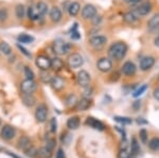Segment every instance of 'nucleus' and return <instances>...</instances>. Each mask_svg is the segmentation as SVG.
<instances>
[{"mask_svg":"<svg viewBox=\"0 0 159 158\" xmlns=\"http://www.w3.org/2000/svg\"><path fill=\"white\" fill-rule=\"evenodd\" d=\"M132 153L133 155H137L139 153V146H138V142L135 138L132 140Z\"/></svg>","mask_w":159,"mask_h":158,"instance_id":"38","label":"nucleus"},{"mask_svg":"<svg viewBox=\"0 0 159 158\" xmlns=\"http://www.w3.org/2000/svg\"><path fill=\"white\" fill-rule=\"evenodd\" d=\"M19 43L21 44H31V43L34 42V37L31 36V35H28L25 33H22V34H19L18 37H17Z\"/></svg>","mask_w":159,"mask_h":158,"instance_id":"25","label":"nucleus"},{"mask_svg":"<svg viewBox=\"0 0 159 158\" xmlns=\"http://www.w3.org/2000/svg\"><path fill=\"white\" fill-rule=\"evenodd\" d=\"M84 88H85V90H84V97H85V98H88V97H90L91 93H92V88L89 85L86 86V87H84Z\"/></svg>","mask_w":159,"mask_h":158,"instance_id":"47","label":"nucleus"},{"mask_svg":"<svg viewBox=\"0 0 159 158\" xmlns=\"http://www.w3.org/2000/svg\"><path fill=\"white\" fill-rule=\"evenodd\" d=\"M52 78L53 76H51L50 73L48 72V70H42V72H40V80L43 81V83H51Z\"/></svg>","mask_w":159,"mask_h":158,"instance_id":"32","label":"nucleus"},{"mask_svg":"<svg viewBox=\"0 0 159 158\" xmlns=\"http://www.w3.org/2000/svg\"><path fill=\"white\" fill-rule=\"evenodd\" d=\"M70 4H71V2H70V1H68V0H66L65 2H63V7H64V10L68 12V10H69V7H70Z\"/></svg>","mask_w":159,"mask_h":158,"instance_id":"52","label":"nucleus"},{"mask_svg":"<svg viewBox=\"0 0 159 158\" xmlns=\"http://www.w3.org/2000/svg\"><path fill=\"white\" fill-rule=\"evenodd\" d=\"M0 124H1V121H0Z\"/></svg>","mask_w":159,"mask_h":158,"instance_id":"57","label":"nucleus"},{"mask_svg":"<svg viewBox=\"0 0 159 158\" xmlns=\"http://www.w3.org/2000/svg\"><path fill=\"white\" fill-rule=\"evenodd\" d=\"M136 71H137V67L132 61H126L121 67V72L122 74L125 76H133L136 74Z\"/></svg>","mask_w":159,"mask_h":158,"instance_id":"10","label":"nucleus"},{"mask_svg":"<svg viewBox=\"0 0 159 158\" xmlns=\"http://www.w3.org/2000/svg\"><path fill=\"white\" fill-rule=\"evenodd\" d=\"M158 81H159V74H158Z\"/></svg>","mask_w":159,"mask_h":158,"instance_id":"56","label":"nucleus"},{"mask_svg":"<svg viewBox=\"0 0 159 158\" xmlns=\"http://www.w3.org/2000/svg\"><path fill=\"white\" fill-rule=\"evenodd\" d=\"M80 10H81V6H80L79 2H71L70 7H69V10H68V14L70 15L71 17H74L79 14Z\"/></svg>","mask_w":159,"mask_h":158,"instance_id":"22","label":"nucleus"},{"mask_svg":"<svg viewBox=\"0 0 159 158\" xmlns=\"http://www.w3.org/2000/svg\"><path fill=\"white\" fill-rule=\"evenodd\" d=\"M50 84L55 91H60L65 87V81H64V79L61 78V76H53Z\"/></svg>","mask_w":159,"mask_h":158,"instance_id":"15","label":"nucleus"},{"mask_svg":"<svg viewBox=\"0 0 159 158\" xmlns=\"http://www.w3.org/2000/svg\"><path fill=\"white\" fill-rule=\"evenodd\" d=\"M107 44V37L103 35H93L89 38V45L93 48L94 50L99 51L102 50Z\"/></svg>","mask_w":159,"mask_h":158,"instance_id":"2","label":"nucleus"},{"mask_svg":"<svg viewBox=\"0 0 159 158\" xmlns=\"http://www.w3.org/2000/svg\"><path fill=\"white\" fill-rule=\"evenodd\" d=\"M137 122H138V123H139V124H141V123H147V121L142 120V118H139V119H138Z\"/></svg>","mask_w":159,"mask_h":158,"instance_id":"55","label":"nucleus"},{"mask_svg":"<svg viewBox=\"0 0 159 158\" xmlns=\"http://www.w3.org/2000/svg\"><path fill=\"white\" fill-rule=\"evenodd\" d=\"M25 7L24 4H17L16 7H15V15L18 19H22L25 15Z\"/></svg>","mask_w":159,"mask_h":158,"instance_id":"28","label":"nucleus"},{"mask_svg":"<svg viewBox=\"0 0 159 158\" xmlns=\"http://www.w3.org/2000/svg\"><path fill=\"white\" fill-rule=\"evenodd\" d=\"M91 21H92V25H99L100 24H101V21H102V16H100V15L97 14L96 16L93 17V18L91 19Z\"/></svg>","mask_w":159,"mask_h":158,"instance_id":"42","label":"nucleus"},{"mask_svg":"<svg viewBox=\"0 0 159 158\" xmlns=\"http://www.w3.org/2000/svg\"><path fill=\"white\" fill-rule=\"evenodd\" d=\"M86 124L91 127H93V129H99V131H104V129H105L104 124L102 123L101 121L98 120V119L92 118V117H88V118H87Z\"/></svg>","mask_w":159,"mask_h":158,"instance_id":"18","label":"nucleus"},{"mask_svg":"<svg viewBox=\"0 0 159 158\" xmlns=\"http://www.w3.org/2000/svg\"><path fill=\"white\" fill-rule=\"evenodd\" d=\"M54 146H55V140L54 139L47 140V144H46V147H47V149H49L50 151H52Z\"/></svg>","mask_w":159,"mask_h":158,"instance_id":"44","label":"nucleus"},{"mask_svg":"<svg viewBox=\"0 0 159 158\" xmlns=\"http://www.w3.org/2000/svg\"><path fill=\"white\" fill-rule=\"evenodd\" d=\"M7 16H9V13H7V10L2 7L0 9V22H3L4 20H7Z\"/></svg>","mask_w":159,"mask_h":158,"instance_id":"39","label":"nucleus"},{"mask_svg":"<svg viewBox=\"0 0 159 158\" xmlns=\"http://www.w3.org/2000/svg\"><path fill=\"white\" fill-rule=\"evenodd\" d=\"M148 28L150 31L156 32L159 30V14H155L148 21Z\"/></svg>","mask_w":159,"mask_h":158,"instance_id":"17","label":"nucleus"},{"mask_svg":"<svg viewBox=\"0 0 159 158\" xmlns=\"http://www.w3.org/2000/svg\"><path fill=\"white\" fill-rule=\"evenodd\" d=\"M152 3L151 2H142V3L138 4L137 7L134 9V12L137 16L142 17V16H147L152 11Z\"/></svg>","mask_w":159,"mask_h":158,"instance_id":"5","label":"nucleus"},{"mask_svg":"<svg viewBox=\"0 0 159 158\" xmlns=\"http://www.w3.org/2000/svg\"><path fill=\"white\" fill-rule=\"evenodd\" d=\"M36 83L33 80H28V79H25L24 82H21V84H20V90H21L22 93H25V95L33 93L36 90Z\"/></svg>","mask_w":159,"mask_h":158,"instance_id":"7","label":"nucleus"},{"mask_svg":"<svg viewBox=\"0 0 159 158\" xmlns=\"http://www.w3.org/2000/svg\"><path fill=\"white\" fill-rule=\"evenodd\" d=\"M24 72H25V76L28 79V80H33L34 79V72L32 71L30 67H28V66H25L24 68Z\"/></svg>","mask_w":159,"mask_h":158,"instance_id":"36","label":"nucleus"},{"mask_svg":"<svg viewBox=\"0 0 159 158\" xmlns=\"http://www.w3.org/2000/svg\"><path fill=\"white\" fill-rule=\"evenodd\" d=\"M90 74L87 72L86 70H81L78 72L76 74V81H78V84L81 87H86V86L89 85L90 83Z\"/></svg>","mask_w":159,"mask_h":158,"instance_id":"11","label":"nucleus"},{"mask_svg":"<svg viewBox=\"0 0 159 158\" xmlns=\"http://www.w3.org/2000/svg\"><path fill=\"white\" fill-rule=\"evenodd\" d=\"M76 104H78V99H76V97L74 95L68 96V98L66 99V105H67L68 107H74V106H76Z\"/></svg>","mask_w":159,"mask_h":158,"instance_id":"33","label":"nucleus"},{"mask_svg":"<svg viewBox=\"0 0 159 158\" xmlns=\"http://www.w3.org/2000/svg\"><path fill=\"white\" fill-rule=\"evenodd\" d=\"M31 142H30V139L28 138V137H22V138H20L19 140V147L20 149H22L24 151H27L29 147H31Z\"/></svg>","mask_w":159,"mask_h":158,"instance_id":"30","label":"nucleus"},{"mask_svg":"<svg viewBox=\"0 0 159 158\" xmlns=\"http://www.w3.org/2000/svg\"><path fill=\"white\" fill-rule=\"evenodd\" d=\"M97 14H98V11H97V7L93 4H86L82 9V18L85 20L92 19Z\"/></svg>","mask_w":159,"mask_h":158,"instance_id":"9","label":"nucleus"},{"mask_svg":"<svg viewBox=\"0 0 159 158\" xmlns=\"http://www.w3.org/2000/svg\"><path fill=\"white\" fill-rule=\"evenodd\" d=\"M124 2L129 6H138L142 2V0H124Z\"/></svg>","mask_w":159,"mask_h":158,"instance_id":"45","label":"nucleus"},{"mask_svg":"<svg viewBox=\"0 0 159 158\" xmlns=\"http://www.w3.org/2000/svg\"><path fill=\"white\" fill-rule=\"evenodd\" d=\"M0 53H1V51H0Z\"/></svg>","mask_w":159,"mask_h":158,"instance_id":"58","label":"nucleus"},{"mask_svg":"<svg viewBox=\"0 0 159 158\" xmlns=\"http://www.w3.org/2000/svg\"><path fill=\"white\" fill-rule=\"evenodd\" d=\"M155 57L151 56V55H147V56H143L140 60L139 63V68L141 71H148L150 69H152L153 66L155 65Z\"/></svg>","mask_w":159,"mask_h":158,"instance_id":"8","label":"nucleus"},{"mask_svg":"<svg viewBox=\"0 0 159 158\" xmlns=\"http://www.w3.org/2000/svg\"><path fill=\"white\" fill-rule=\"evenodd\" d=\"M71 49V45L68 43L64 42L61 39H56L53 43V50L57 55H65L70 51Z\"/></svg>","mask_w":159,"mask_h":158,"instance_id":"3","label":"nucleus"},{"mask_svg":"<svg viewBox=\"0 0 159 158\" xmlns=\"http://www.w3.org/2000/svg\"><path fill=\"white\" fill-rule=\"evenodd\" d=\"M147 89H148V85H147V84H143V85H141L140 87L137 89V90L134 91V93H133V97H134V98H138V97L142 96L143 93L147 91Z\"/></svg>","mask_w":159,"mask_h":158,"instance_id":"34","label":"nucleus"},{"mask_svg":"<svg viewBox=\"0 0 159 158\" xmlns=\"http://www.w3.org/2000/svg\"><path fill=\"white\" fill-rule=\"evenodd\" d=\"M15 134H16V131L15 129L11 125H4L1 129V136L3 139L6 140H11L15 137Z\"/></svg>","mask_w":159,"mask_h":158,"instance_id":"14","label":"nucleus"},{"mask_svg":"<svg viewBox=\"0 0 159 158\" xmlns=\"http://www.w3.org/2000/svg\"><path fill=\"white\" fill-rule=\"evenodd\" d=\"M90 106H91V101L89 100V98H85V97H83L81 100L78 101V104H76L75 107L80 111H85L90 107Z\"/></svg>","mask_w":159,"mask_h":158,"instance_id":"19","label":"nucleus"},{"mask_svg":"<svg viewBox=\"0 0 159 158\" xmlns=\"http://www.w3.org/2000/svg\"><path fill=\"white\" fill-rule=\"evenodd\" d=\"M148 147H150L151 150L153 151H157L159 150V138H153L148 143Z\"/></svg>","mask_w":159,"mask_h":158,"instance_id":"35","label":"nucleus"},{"mask_svg":"<svg viewBox=\"0 0 159 158\" xmlns=\"http://www.w3.org/2000/svg\"><path fill=\"white\" fill-rule=\"evenodd\" d=\"M22 102H24L25 105L29 106V107H31V106H33L35 104V98L32 96V93L31 95H25V93H22Z\"/></svg>","mask_w":159,"mask_h":158,"instance_id":"26","label":"nucleus"},{"mask_svg":"<svg viewBox=\"0 0 159 158\" xmlns=\"http://www.w3.org/2000/svg\"><path fill=\"white\" fill-rule=\"evenodd\" d=\"M127 50H129V47H127V45L124 42H116L110 45L107 53H108V57L110 60L120 62V61H122L125 57Z\"/></svg>","mask_w":159,"mask_h":158,"instance_id":"1","label":"nucleus"},{"mask_svg":"<svg viewBox=\"0 0 159 158\" xmlns=\"http://www.w3.org/2000/svg\"><path fill=\"white\" fill-rule=\"evenodd\" d=\"M35 64L40 70H48L51 68V60L47 55H38L35 60Z\"/></svg>","mask_w":159,"mask_h":158,"instance_id":"12","label":"nucleus"},{"mask_svg":"<svg viewBox=\"0 0 159 158\" xmlns=\"http://www.w3.org/2000/svg\"><path fill=\"white\" fill-rule=\"evenodd\" d=\"M56 158H65V153L61 149H60L56 153Z\"/></svg>","mask_w":159,"mask_h":158,"instance_id":"50","label":"nucleus"},{"mask_svg":"<svg viewBox=\"0 0 159 158\" xmlns=\"http://www.w3.org/2000/svg\"><path fill=\"white\" fill-rule=\"evenodd\" d=\"M36 10H37V12L39 13L40 16H43V15H46L48 12V4L43 1L38 2L36 6Z\"/></svg>","mask_w":159,"mask_h":158,"instance_id":"29","label":"nucleus"},{"mask_svg":"<svg viewBox=\"0 0 159 158\" xmlns=\"http://www.w3.org/2000/svg\"><path fill=\"white\" fill-rule=\"evenodd\" d=\"M36 158H51L52 157V153L49 149H47V147H42V149L37 150V154Z\"/></svg>","mask_w":159,"mask_h":158,"instance_id":"24","label":"nucleus"},{"mask_svg":"<svg viewBox=\"0 0 159 158\" xmlns=\"http://www.w3.org/2000/svg\"><path fill=\"white\" fill-rule=\"evenodd\" d=\"M97 68L103 73L109 72L112 69V62L109 57H101L97 62Z\"/></svg>","mask_w":159,"mask_h":158,"instance_id":"6","label":"nucleus"},{"mask_svg":"<svg viewBox=\"0 0 159 158\" xmlns=\"http://www.w3.org/2000/svg\"><path fill=\"white\" fill-rule=\"evenodd\" d=\"M138 19H139V16H137L134 12H126L123 15V20H124V22H126V24H129V25L136 24V22L138 21Z\"/></svg>","mask_w":159,"mask_h":158,"instance_id":"20","label":"nucleus"},{"mask_svg":"<svg viewBox=\"0 0 159 158\" xmlns=\"http://www.w3.org/2000/svg\"><path fill=\"white\" fill-rule=\"evenodd\" d=\"M0 51H1V53H3L4 55H10L12 53V48L7 43L2 42L1 44H0Z\"/></svg>","mask_w":159,"mask_h":158,"instance_id":"31","label":"nucleus"},{"mask_svg":"<svg viewBox=\"0 0 159 158\" xmlns=\"http://www.w3.org/2000/svg\"><path fill=\"white\" fill-rule=\"evenodd\" d=\"M27 15H28V18L31 19V20H37V19H39L40 17H42L39 15V13L37 12L36 7H28Z\"/></svg>","mask_w":159,"mask_h":158,"instance_id":"21","label":"nucleus"},{"mask_svg":"<svg viewBox=\"0 0 159 158\" xmlns=\"http://www.w3.org/2000/svg\"><path fill=\"white\" fill-rule=\"evenodd\" d=\"M140 106H141L140 101H135V102H134V104H133V108L135 109V111H137L138 109L140 108Z\"/></svg>","mask_w":159,"mask_h":158,"instance_id":"51","label":"nucleus"},{"mask_svg":"<svg viewBox=\"0 0 159 158\" xmlns=\"http://www.w3.org/2000/svg\"><path fill=\"white\" fill-rule=\"evenodd\" d=\"M115 120L117 122H120L122 124H130L132 123V119L129 118H126V117H119V116H116L115 117Z\"/></svg>","mask_w":159,"mask_h":158,"instance_id":"37","label":"nucleus"},{"mask_svg":"<svg viewBox=\"0 0 159 158\" xmlns=\"http://www.w3.org/2000/svg\"><path fill=\"white\" fill-rule=\"evenodd\" d=\"M47 116H48V108L45 104H40L38 105V107L35 111V118H36L37 122L39 123H43L47 120Z\"/></svg>","mask_w":159,"mask_h":158,"instance_id":"13","label":"nucleus"},{"mask_svg":"<svg viewBox=\"0 0 159 158\" xmlns=\"http://www.w3.org/2000/svg\"><path fill=\"white\" fill-rule=\"evenodd\" d=\"M67 63L71 69H76V68H80L81 66H83L84 58L79 53H72V54H70L68 56Z\"/></svg>","mask_w":159,"mask_h":158,"instance_id":"4","label":"nucleus"},{"mask_svg":"<svg viewBox=\"0 0 159 158\" xmlns=\"http://www.w3.org/2000/svg\"><path fill=\"white\" fill-rule=\"evenodd\" d=\"M17 48H18V49L21 51L22 53H24V54L25 55V56H28V57H31V53L30 52H28V50L27 49H25L24 47H22L21 45L20 44H17Z\"/></svg>","mask_w":159,"mask_h":158,"instance_id":"48","label":"nucleus"},{"mask_svg":"<svg viewBox=\"0 0 159 158\" xmlns=\"http://www.w3.org/2000/svg\"><path fill=\"white\" fill-rule=\"evenodd\" d=\"M154 45H155L157 48H159V35H157L155 39H154Z\"/></svg>","mask_w":159,"mask_h":158,"instance_id":"54","label":"nucleus"},{"mask_svg":"<svg viewBox=\"0 0 159 158\" xmlns=\"http://www.w3.org/2000/svg\"><path fill=\"white\" fill-rule=\"evenodd\" d=\"M140 140L143 142V143H147V140H148V132L145 129H141L140 131Z\"/></svg>","mask_w":159,"mask_h":158,"instance_id":"41","label":"nucleus"},{"mask_svg":"<svg viewBox=\"0 0 159 158\" xmlns=\"http://www.w3.org/2000/svg\"><path fill=\"white\" fill-rule=\"evenodd\" d=\"M118 158H129V153L127 149H120L118 153Z\"/></svg>","mask_w":159,"mask_h":158,"instance_id":"40","label":"nucleus"},{"mask_svg":"<svg viewBox=\"0 0 159 158\" xmlns=\"http://www.w3.org/2000/svg\"><path fill=\"white\" fill-rule=\"evenodd\" d=\"M119 79H120V73L118 72V71L112 72L111 75H110V81H111V82H117Z\"/></svg>","mask_w":159,"mask_h":158,"instance_id":"46","label":"nucleus"},{"mask_svg":"<svg viewBox=\"0 0 159 158\" xmlns=\"http://www.w3.org/2000/svg\"><path fill=\"white\" fill-rule=\"evenodd\" d=\"M49 16H50V19L52 20L53 22H58L61 20V17H63V14H61V11L58 7H53L52 9L50 10V13H49Z\"/></svg>","mask_w":159,"mask_h":158,"instance_id":"16","label":"nucleus"},{"mask_svg":"<svg viewBox=\"0 0 159 158\" xmlns=\"http://www.w3.org/2000/svg\"><path fill=\"white\" fill-rule=\"evenodd\" d=\"M71 38H72V39H80V38H81V34H80L76 30H74V31H72V33H71Z\"/></svg>","mask_w":159,"mask_h":158,"instance_id":"49","label":"nucleus"},{"mask_svg":"<svg viewBox=\"0 0 159 158\" xmlns=\"http://www.w3.org/2000/svg\"><path fill=\"white\" fill-rule=\"evenodd\" d=\"M51 68L55 71L61 70V68H64V62L63 60H61L60 57H54L51 60Z\"/></svg>","mask_w":159,"mask_h":158,"instance_id":"23","label":"nucleus"},{"mask_svg":"<svg viewBox=\"0 0 159 158\" xmlns=\"http://www.w3.org/2000/svg\"><path fill=\"white\" fill-rule=\"evenodd\" d=\"M153 95H154V98H155L157 101H159V87H158V88H156L155 90H154V93H153Z\"/></svg>","mask_w":159,"mask_h":158,"instance_id":"53","label":"nucleus"},{"mask_svg":"<svg viewBox=\"0 0 159 158\" xmlns=\"http://www.w3.org/2000/svg\"><path fill=\"white\" fill-rule=\"evenodd\" d=\"M56 127H57V122H56V119L55 118H52L50 121V129L52 133L56 132Z\"/></svg>","mask_w":159,"mask_h":158,"instance_id":"43","label":"nucleus"},{"mask_svg":"<svg viewBox=\"0 0 159 158\" xmlns=\"http://www.w3.org/2000/svg\"><path fill=\"white\" fill-rule=\"evenodd\" d=\"M67 126L70 129H76L80 126V118L79 117H71L67 121Z\"/></svg>","mask_w":159,"mask_h":158,"instance_id":"27","label":"nucleus"}]
</instances>
